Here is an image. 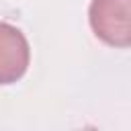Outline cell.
Masks as SVG:
<instances>
[{
    "instance_id": "6da1fadb",
    "label": "cell",
    "mask_w": 131,
    "mask_h": 131,
    "mask_svg": "<svg viewBox=\"0 0 131 131\" xmlns=\"http://www.w3.org/2000/svg\"><path fill=\"white\" fill-rule=\"evenodd\" d=\"M88 23L102 43L131 47V0H92Z\"/></svg>"
},
{
    "instance_id": "7a4b0ae2",
    "label": "cell",
    "mask_w": 131,
    "mask_h": 131,
    "mask_svg": "<svg viewBox=\"0 0 131 131\" xmlns=\"http://www.w3.org/2000/svg\"><path fill=\"white\" fill-rule=\"evenodd\" d=\"M31 61V47L25 33L0 20V86L18 82Z\"/></svg>"
}]
</instances>
